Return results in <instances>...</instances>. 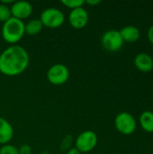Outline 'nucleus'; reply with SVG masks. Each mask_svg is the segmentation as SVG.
<instances>
[{"mask_svg": "<svg viewBox=\"0 0 153 154\" xmlns=\"http://www.w3.org/2000/svg\"><path fill=\"white\" fill-rule=\"evenodd\" d=\"M29 62V54L23 47L11 45L0 54V72L8 77L21 75L28 68Z\"/></svg>", "mask_w": 153, "mask_h": 154, "instance_id": "f257e3e1", "label": "nucleus"}, {"mask_svg": "<svg viewBox=\"0 0 153 154\" xmlns=\"http://www.w3.org/2000/svg\"><path fill=\"white\" fill-rule=\"evenodd\" d=\"M24 23L19 19L11 17L5 23H3L2 27V37L7 43L14 45L22 40L25 34Z\"/></svg>", "mask_w": 153, "mask_h": 154, "instance_id": "f03ea898", "label": "nucleus"}, {"mask_svg": "<svg viewBox=\"0 0 153 154\" xmlns=\"http://www.w3.org/2000/svg\"><path fill=\"white\" fill-rule=\"evenodd\" d=\"M40 20L43 26L50 29L60 27L65 22V15L58 8L50 7L41 12Z\"/></svg>", "mask_w": 153, "mask_h": 154, "instance_id": "7ed1b4c3", "label": "nucleus"}, {"mask_svg": "<svg viewBox=\"0 0 153 154\" xmlns=\"http://www.w3.org/2000/svg\"><path fill=\"white\" fill-rule=\"evenodd\" d=\"M115 126L120 134L130 135L135 132L137 123L133 115L127 112H122L115 116Z\"/></svg>", "mask_w": 153, "mask_h": 154, "instance_id": "20e7f679", "label": "nucleus"}, {"mask_svg": "<svg viewBox=\"0 0 153 154\" xmlns=\"http://www.w3.org/2000/svg\"><path fill=\"white\" fill-rule=\"evenodd\" d=\"M97 135L91 130L82 132L75 141V148L81 153H87L93 151L97 144Z\"/></svg>", "mask_w": 153, "mask_h": 154, "instance_id": "39448f33", "label": "nucleus"}, {"mask_svg": "<svg viewBox=\"0 0 153 154\" xmlns=\"http://www.w3.org/2000/svg\"><path fill=\"white\" fill-rule=\"evenodd\" d=\"M69 70L64 64H54L52 65L47 72L48 81L55 86L63 85L69 80Z\"/></svg>", "mask_w": 153, "mask_h": 154, "instance_id": "423d86ee", "label": "nucleus"}, {"mask_svg": "<svg viewBox=\"0 0 153 154\" xmlns=\"http://www.w3.org/2000/svg\"><path fill=\"white\" fill-rule=\"evenodd\" d=\"M124 42L120 32L116 30L106 31L101 37L102 46L110 52L118 51L123 47Z\"/></svg>", "mask_w": 153, "mask_h": 154, "instance_id": "0eeeda50", "label": "nucleus"}, {"mask_svg": "<svg viewBox=\"0 0 153 154\" xmlns=\"http://www.w3.org/2000/svg\"><path fill=\"white\" fill-rule=\"evenodd\" d=\"M88 18L87 11L84 7H79L70 11L69 14V23L73 28L80 30L87 24Z\"/></svg>", "mask_w": 153, "mask_h": 154, "instance_id": "6e6552de", "label": "nucleus"}, {"mask_svg": "<svg viewBox=\"0 0 153 154\" xmlns=\"http://www.w3.org/2000/svg\"><path fill=\"white\" fill-rule=\"evenodd\" d=\"M12 17L23 21L28 18L32 14V5L27 1H16L12 4L11 7Z\"/></svg>", "mask_w": 153, "mask_h": 154, "instance_id": "1a4fd4ad", "label": "nucleus"}, {"mask_svg": "<svg viewBox=\"0 0 153 154\" xmlns=\"http://www.w3.org/2000/svg\"><path fill=\"white\" fill-rule=\"evenodd\" d=\"M134 65L142 72H150L153 69L152 57L147 53H139L134 58Z\"/></svg>", "mask_w": 153, "mask_h": 154, "instance_id": "9d476101", "label": "nucleus"}, {"mask_svg": "<svg viewBox=\"0 0 153 154\" xmlns=\"http://www.w3.org/2000/svg\"><path fill=\"white\" fill-rule=\"evenodd\" d=\"M14 137V128L5 118L0 117V144H8Z\"/></svg>", "mask_w": 153, "mask_h": 154, "instance_id": "9b49d317", "label": "nucleus"}, {"mask_svg": "<svg viewBox=\"0 0 153 154\" xmlns=\"http://www.w3.org/2000/svg\"><path fill=\"white\" fill-rule=\"evenodd\" d=\"M119 32H120L123 41L126 42H135L139 40L141 36V32L139 28L133 25L124 26Z\"/></svg>", "mask_w": 153, "mask_h": 154, "instance_id": "f8f14e48", "label": "nucleus"}, {"mask_svg": "<svg viewBox=\"0 0 153 154\" xmlns=\"http://www.w3.org/2000/svg\"><path fill=\"white\" fill-rule=\"evenodd\" d=\"M142 128L149 134L153 133V113L151 111H144L139 118Z\"/></svg>", "mask_w": 153, "mask_h": 154, "instance_id": "ddd939ff", "label": "nucleus"}, {"mask_svg": "<svg viewBox=\"0 0 153 154\" xmlns=\"http://www.w3.org/2000/svg\"><path fill=\"white\" fill-rule=\"evenodd\" d=\"M42 28H43V25L40 19H32L29 21L24 26L25 34L30 35V36L36 35L42 30Z\"/></svg>", "mask_w": 153, "mask_h": 154, "instance_id": "4468645a", "label": "nucleus"}, {"mask_svg": "<svg viewBox=\"0 0 153 154\" xmlns=\"http://www.w3.org/2000/svg\"><path fill=\"white\" fill-rule=\"evenodd\" d=\"M12 17L11 9L8 5L5 4H0V22L5 23L7 20H9Z\"/></svg>", "mask_w": 153, "mask_h": 154, "instance_id": "2eb2a0df", "label": "nucleus"}, {"mask_svg": "<svg viewBox=\"0 0 153 154\" xmlns=\"http://www.w3.org/2000/svg\"><path fill=\"white\" fill-rule=\"evenodd\" d=\"M61 4L67 6L68 8L73 10L76 8L83 7V5H85V1L84 0H62Z\"/></svg>", "mask_w": 153, "mask_h": 154, "instance_id": "dca6fc26", "label": "nucleus"}, {"mask_svg": "<svg viewBox=\"0 0 153 154\" xmlns=\"http://www.w3.org/2000/svg\"><path fill=\"white\" fill-rule=\"evenodd\" d=\"M0 154H19V151L17 147L8 143L1 146Z\"/></svg>", "mask_w": 153, "mask_h": 154, "instance_id": "f3484780", "label": "nucleus"}, {"mask_svg": "<svg viewBox=\"0 0 153 154\" xmlns=\"http://www.w3.org/2000/svg\"><path fill=\"white\" fill-rule=\"evenodd\" d=\"M72 143V137L70 135H67L63 138L61 143H60V150L66 151L70 149V145Z\"/></svg>", "mask_w": 153, "mask_h": 154, "instance_id": "a211bd4d", "label": "nucleus"}, {"mask_svg": "<svg viewBox=\"0 0 153 154\" xmlns=\"http://www.w3.org/2000/svg\"><path fill=\"white\" fill-rule=\"evenodd\" d=\"M19 154H31L32 152V148L28 144H23L20 148H18Z\"/></svg>", "mask_w": 153, "mask_h": 154, "instance_id": "6ab92c4d", "label": "nucleus"}, {"mask_svg": "<svg viewBox=\"0 0 153 154\" xmlns=\"http://www.w3.org/2000/svg\"><path fill=\"white\" fill-rule=\"evenodd\" d=\"M147 36H148V40H149V42L153 44V24L149 28V30H148V34H147Z\"/></svg>", "mask_w": 153, "mask_h": 154, "instance_id": "aec40b11", "label": "nucleus"}, {"mask_svg": "<svg viewBox=\"0 0 153 154\" xmlns=\"http://www.w3.org/2000/svg\"><path fill=\"white\" fill-rule=\"evenodd\" d=\"M101 3L100 0H87V1H85V4L88 5H91V6H96L97 5H99Z\"/></svg>", "mask_w": 153, "mask_h": 154, "instance_id": "412c9836", "label": "nucleus"}, {"mask_svg": "<svg viewBox=\"0 0 153 154\" xmlns=\"http://www.w3.org/2000/svg\"><path fill=\"white\" fill-rule=\"evenodd\" d=\"M67 154H82L79 151H78L76 148H70Z\"/></svg>", "mask_w": 153, "mask_h": 154, "instance_id": "4be33fe9", "label": "nucleus"}]
</instances>
